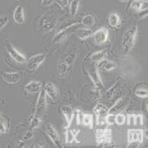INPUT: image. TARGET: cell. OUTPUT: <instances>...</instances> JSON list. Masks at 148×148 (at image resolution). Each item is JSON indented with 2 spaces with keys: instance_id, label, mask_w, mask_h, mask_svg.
I'll return each instance as SVG.
<instances>
[{
  "instance_id": "cell-1",
  "label": "cell",
  "mask_w": 148,
  "mask_h": 148,
  "mask_svg": "<svg viewBox=\"0 0 148 148\" xmlns=\"http://www.w3.org/2000/svg\"><path fill=\"white\" fill-rule=\"evenodd\" d=\"M138 33V27L132 26L124 32L122 37V48L125 53L132 51L136 43Z\"/></svg>"
},
{
  "instance_id": "cell-2",
  "label": "cell",
  "mask_w": 148,
  "mask_h": 148,
  "mask_svg": "<svg viewBox=\"0 0 148 148\" xmlns=\"http://www.w3.org/2000/svg\"><path fill=\"white\" fill-rule=\"evenodd\" d=\"M57 19L53 13H45L40 18L38 22L39 28L43 33H50L55 29Z\"/></svg>"
},
{
  "instance_id": "cell-3",
  "label": "cell",
  "mask_w": 148,
  "mask_h": 148,
  "mask_svg": "<svg viewBox=\"0 0 148 148\" xmlns=\"http://www.w3.org/2000/svg\"><path fill=\"white\" fill-rule=\"evenodd\" d=\"M46 107V94H45L44 89H41V91H39L38 99H37L36 107H35L34 114L41 119L45 113Z\"/></svg>"
},
{
  "instance_id": "cell-4",
  "label": "cell",
  "mask_w": 148,
  "mask_h": 148,
  "mask_svg": "<svg viewBox=\"0 0 148 148\" xmlns=\"http://www.w3.org/2000/svg\"><path fill=\"white\" fill-rule=\"evenodd\" d=\"M46 55L44 53H38L32 55L27 62V69L29 72H33L39 68L45 61Z\"/></svg>"
},
{
  "instance_id": "cell-5",
  "label": "cell",
  "mask_w": 148,
  "mask_h": 148,
  "mask_svg": "<svg viewBox=\"0 0 148 148\" xmlns=\"http://www.w3.org/2000/svg\"><path fill=\"white\" fill-rule=\"evenodd\" d=\"M109 37V31L107 28H101L97 30L95 33H92V39L96 45L101 46L106 43Z\"/></svg>"
},
{
  "instance_id": "cell-6",
  "label": "cell",
  "mask_w": 148,
  "mask_h": 148,
  "mask_svg": "<svg viewBox=\"0 0 148 148\" xmlns=\"http://www.w3.org/2000/svg\"><path fill=\"white\" fill-rule=\"evenodd\" d=\"M1 79L2 82L8 85H16L22 80V75L20 72H7L2 71L1 72Z\"/></svg>"
},
{
  "instance_id": "cell-7",
  "label": "cell",
  "mask_w": 148,
  "mask_h": 148,
  "mask_svg": "<svg viewBox=\"0 0 148 148\" xmlns=\"http://www.w3.org/2000/svg\"><path fill=\"white\" fill-rule=\"evenodd\" d=\"M78 26V23H72L70 26L63 28V29L60 30L58 34L54 37L53 41L55 43H60L61 42V41H64L69 35H70V34H71L73 32H75V30H77Z\"/></svg>"
},
{
  "instance_id": "cell-8",
  "label": "cell",
  "mask_w": 148,
  "mask_h": 148,
  "mask_svg": "<svg viewBox=\"0 0 148 148\" xmlns=\"http://www.w3.org/2000/svg\"><path fill=\"white\" fill-rule=\"evenodd\" d=\"M6 48L11 58H13L16 63L19 64H25L27 63V58L25 56V55L21 53L18 49H16L11 43H6Z\"/></svg>"
},
{
  "instance_id": "cell-9",
  "label": "cell",
  "mask_w": 148,
  "mask_h": 148,
  "mask_svg": "<svg viewBox=\"0 0 148 148\" xmlns=\"http://www.w3.org/2000/svg\"><path fill=\"white\" fill-rule=\"evenodd\" d=\"M45 132L48 138L51 140L53 144L56 146L57 147H61V140H60V136H59L58 131L54 128V127L51 124H48L45 127Z\"/></svg>"
},
{
  "instance_id": "cell-10",
  "label": "cell",
  "mask_w": 148,
  "mask_h": 148,
  "mask_svg": "<svg viewBox=\"0 0 148 148\" xmlns=\"http://www.w3.org/2000/svg\"><path fill=\"white\" fill-rule=\"evenodd\" d=\"M121 95H122V91L120 88V84L119 81L116 82V83L107 91L106 95L108 99L110 100H114L116 101L118 99L121 98Z\"/></svg>"
},
{
  "instance_id": "cell-11",
  "label": "cell",
  "mask_w": 148,
  "mask_h": 148,
  "mask_svg": "<svg viewBox=\"0 0 148 148\" xmlns=\"http://www.w3.org/2000/svg\"><path fill=\"white\" fill-rule=\"evenodd\" d=\"M128 142L138 141L142 143L144 140L143 131L141 129H129L127 132Z\"/></svg>"
},
{
  "instance_id": "cell-12",
  "label": "cell",
  "mask_w": 148,
  "mask_h": 148,
  "mask_svg": "<svg viewBox=\"0 0 148 148\" xmlns=\"http://www.w3.org/2000/svg\"><path fill=\"white\" fill-rule=\"evenodd\" d=\"M128 105V101L125 99L119 98L116 100L114 105L109 109V114H117L121 113L124 109L126 108Z\"/></svg>"
},
{
  "instance_id": "cell-13",
  "label": "cell",
  "mask_w": 148,
  "mask_h": 148,
  "mask_svg": "<svg viewBox=\"0 0 148 148\" xmlns=\"http://www.w3.org/2000/svg\"><path fill=\"white\" fill-rule=\"evenodd\" d=\"M145 9H147V1L145 0H133L129 5V10L134 13Z\"/></svg>"
},
{
  "instance_id": "cell-14",
  "label": "cell",
  "mask_w": 148,
  "mask_h": 148,
  "mask_svg": "<svg viewBox=\"0 0 148 148\" xmlns=\"http://www.w3.org/2000/svg\"><path fill=\"white\" fill-rule=\"evenodd\" d=\"M93 111L97 117V123L101 119H105L106 117L109 114V109L102 103H97Z\"/></svg>"
},
{
  "instance_id": "cell-15",
  "label": "cell",
  "mask_w": 148,
  "mask_h": 148,
  "mask_svg": "<svg viewBox=\"0 0 148 148\" xmlns=\"http://www.w3.org/2000/svg\"><path fill=\"white\" fill-rule=\"evenodd\" d=\"M13 19L15 23L18 25H22L25 23L24 9L21 5H18L15 8L13 13Z\"/></svg>"
},
{
  "instance_id": "cell-16",
  "label": "cell",
  "mask_w": 148,
  "mask_h": 148,
  "mask_svg": "<svg viewBox=\"0 0 148 148\" xmlns=\"http://www.w3.org/2000/svg\"><path fill=\"white\" fill-rule=\"evenodd\" d=\"M61 110L64 117L65 119H66V122L67 124V126L65 128H66V129H68L69 127H70L71 124L72 122H73L74 115H75L74 111L73 109L69 105L62 106Z\"/></svg>"
},
{
  "instance_id": "cell-17",
  "label": "cell",
  "mask_w": 148,
  "mask_h": 148,
  "mask_svg": "<svg viewBox=\"0 0 148 148\" xmlns=\"http://www.w3.org/2000/svg\"><path fill=\"white\" fill-rule=\"evenodd\" d=\"M71 67L70 65H69L63 60L58 62L57 64V70H58L60 77H62V78H67L69 77V75H70L71 70Z\"/></svg>"
},
{
  "instance_id": "cell-18",
  "label": "cell",
  "mask_w": 148,
  "mask_h": 148,
  "mask_svg": "<svg viewBox=\"0 0 148 148\" xmlns=\"http://www.w3.org/2000/svg\"><path fill=\"white\" fill-rule=\"evenodd\" d=\"M96 17L94 14L91 13H87L83 16L81 24L84 28L92 30L96 25Z\"/></svg>"
},
{
  "instance_id": "cell-19",
  "label": "cell",
  "mask_w": 148,
  "mask_h": 148,
  "mask_svg": "<svg viewBox=\"0 0 148 148\" xmlns=\"http://www.w3.org/2000/svg\"><path fill=\"white\" fill-rule=\"evenodd\" d=\"M97 68L99 70H102V71H106L110 72L112 70H115L117 68V65L115 62L110 61V60H108L106 59L102 60L100 63H97Z\"/></svg>"
},
{
  "instance_id": "cell-20",
  "label": "cell",
  "mask_w": 148,
  "mask_h": 148,
  "mask_svg": "<svg viewBox=\"0 0 148 148\" xmlns=\"http://www.w3.org/2000/svg\"><path fill=\"white\" fill-rule=\"evenodd\" d=\"M89 75H90V78L93 81L94 83L95 84L96 87L100 89V87L102 86V82L101 80V77L99 75V72L97 67H92L89 71Z\"/></svg>"
},
{
  "instance_id": "cell-21",
  "label": "cell",
  "mask_w": 148,
  "mask_h": 148,
  "mask_svg": "<svg viewBox=\"0 0 148 148\" xmlns=\"http://www.w3.org/2000/svg\"><path fill=\"white\" fill-rule=\"evenodd\" d=\"M121 20L120 16L115 12H111L108 16V24L112 28H117L120 26Z\"/></svg>"
},
{
  "instance_id": "cell-22",
  "label": "cell",
  "mask_w": 148,
  "mask_h": 148,
  "mask_svg": "<svg viewBox=\"0 0 148 148\" xmlns=\"http://www.w3.org/2000/svg\"><path fill=\"white\" fill-rule=\"evenodd\" d=\"M42 89L41 83L38 81H31L25 86V90L31 93H39Z\"/></svg>"
},
{
  "instance_id": "cell-23",
  "label": "cell",
  "mask_w": 148,
  "mask_h": 148,
  "mask_svg": "<svg viewBox=\"0 0 148 148\" xmlns=\"http://www.w3.org/2000/svg\"><path fill=\"white\" fill-rule=\"evenodd\" d=\"M43 89H44L46 95H48L52 100H56L58 98V91L53 82H48L45 84Z\"/></svg>"
},
{
  "instance_id": "cell-24",
  "label": "cell",
  "mask_w": 148,
  "mask_h": 148,
  "mask_svg": "<svg viewBox=\"0 0 148 148\" xmlns=\"http://www.w3.org/2000/svg\"><path fill=\"white\" fill-rule=\"evenodd\" d=\"M107 56V52L106 50H101L98 51L95 53H92L90 55V60L91 61L94 62V63H99L101 62L102 60L106 59Z\"/></svg>"
},
{
  "instance_id": "cell-25",
  "label": "cell",
  "mask_w": 148,
  "mask_h": 148,
  "mask_svg": "<svg viewBox=\"0 0 148 148\" xmlns=\"http://www.w3.org/2000/svg\"><path fill=\"white\" fill-rule=\"evenodd\" d=\"M80 132V131H75V130H66L65 132V142L66 143H72L73 141H76L78 142L76 137L78 134Z\"/></svg>"
},
{
  "instance_id": "cell-26",
  "label": "cell",
  "mask_w": 148,
  "mask_h": 148,
  "mask_svg": "<svg viewBox=\"0 0 148 148\" xmlns=\"http://www.w3.org/2000/svg\"><path fill=\"white\" fill-rule=\"evenodd\" d=\"M92 30L87 29V28H78L76 30V35L78 38L80 40H85L92 36Z\"/></svg>"
},
{
  "instance_id": "cell-27",
  "label": "cell",
  "mask_w": 148,
  "mask_h": 148,
  "mask_svg": "<svg viewBox=\"0 0 148 148\" xmlns=\"http://www.w3.org/2000/svg\"><path fill=\"white\" fill-rule=\"evenodd\" d=\"M76 51L75 50L71 49L67 52L66 54L65 55V56L64 57L62 60L64 61L66 64H68L69 65H70L71 67H72L74 63H75V58H76Z\"/></svg>"
},
{
  "instance_id": "cell-28",
  "label": "cell",
  "mask_w": 148,
  "mask_h": 148,
  "mask_svg": "<svg viewBox=\"0 0 148 148\" xmlns=\"http://www.w3.org/2000/svg\"><path fill=\"white\" fill-rule=\"evenodd\" d=\"M93 114L82 113L81 123L84 126H87V127H90V129H92V128H93Z\"/></svg>"
},
{
  "instance_id": "cell-29",
  "label": "cell",
  "mask_w": 148,
  "mask_h": 148,
  "mask_svg": "<svg viewBox=\"0 0 148 148\" xmlns=\"http://www.w3.org/2000/svg\"><path fill=\"white\" fill-rule=\"evenodd\" d=\"M80 0H72L69 5V13L71 16H75L78 11Z\"/></svg>"
},
{
  "instance_id": "cell-30",
  "label": "cell",
  "mask_w": 148,
  "mask_h": 148,
  "mask_svg": "<svg viewBox=\"0 0 148 148\" xmlns=\"http://www.w3.org/2000/svg\"><path fill=\"white\" fill-rule=\"evenodd\" d=\"M41 119L39 118V117H36L34 114H33L31 117H30L29 119V125L30 127L32 129H36V128L39 127L40 124H41Z\"/></svg>"
},
{
  "instance_id": "cell-31",
  "label": "cell",
  "mask_w": 148,
  "mask_h": 148,
  "mask_svg": "<svg viewBox=\"0 0 148 148\" xmlns=\"http://www.w3.org/2000/svg\"><path fill=\"white\" fill-rule=\"evenodd\" d=\"M126 122H127V117L122 112L115 114V124H117V125H123Z\"/></svg>"
},
{
  "instance_id": "cell-32",
  "label": "cell",
  "mask_w": 148,
  "mask_h": 148,
  "mask_svg": "<svg viewBox=\"0 0 148 148\" xmlns=\"http://www.w3.org/2000/svg\"><path fill=\"white\" fill-rule=\"evenodd\" d=\"M7 131V124L4 117L0 114V133H5Z\"/></svg>"
},
{
  "instance_id": "cell-33",
  "label": "cell",
  "mask_w": 148,
  "mask_h": 148,
  "mask_svg": "<svg viewBox=\"0 0 148 148\" xmlns=\"http://www.w3.org/2000/svg\"><path fill=\"white\" fill-rule=\"evenodd\" d=\"M135 95L136 96L139 98H147L148 91L147 89H136L135 91Z\"/></svg>"
},
{
  "instance_id": "cell-34",
  "label": "cell",
  "mask_w": 148,
  "mask_h": 148,
  "mask_svg": "<svg viewBox=\"0 0 148 148\" xmlns=\"http://www.w3.org/2000/svg\"><path fill=\"white\" fill-rule=\"evenodd\" d=\"M8 21H9V18L6 15L0 16V31L7 25Z\"/></svg>"
},
{
  "instance_id": "cell-35",
  "label": "cell",
  "mask_w": 148,
  "mask_h": 148,
  "mask_svg": "<svg viewBox=\"0 0 148 148\" xmlns=\"http://www.w3.org/2000/svg\"><path fill=\"white\" fill-rule=\"evenodd\" d=\"M105 122L107 124H108V125H113L114 124H115V114H108L105 118Z\"/></svg>"
},
{
  "instance_id": "cell-36",
  "label": "cell",
  "mask_w": 148,
  "mask_h": 148,
  "mask_svg": "<svg viewBox=\"0 0 148 148\" xmlns=\"http://www.w3.org/2000/svg\"><path fill=\"white\" fill-rule=\"evenodd\" d=\"M92 97H93L94 100H98L100 98V92H99V89L95 87V90H93L92 91Z\"/></svg>"
},
{
  "instance_id": "cell-37",
  "label": "cell",
  "mask_w": 148,
  "mask_h": 148,
  "mask_svg": "<svg viewBox=\"0 0 148 148\" xmlns=\"http://www.w3.org/2000/svg\"><path fill=\"white\" fill-rule=\"evenodd\" d=\"M135 117L136 115H134V114H131V115L128 116L127 124L129 125H132V124H135Z\"/></svg>"
},
{
  "instance_id": "cell-38",
  "label": "cell",
  "mask_w": 148,
  "mask_h": 148,
  "mask_svg": "<svg viewBox=\"0 0 148 148\" xmlns=\"http://www.w3.org/2000/svg\"><path fill=\"white\" fill-rule=\"evenodd\" d=\"M55 0H41V5L43 6H49L55 2Z\"/></svg>"
},
{
  "instance_id": "cell-39",
  "label": "cell",
  "mask_w": 148,
  "mask_h": 148,
  "mask_svg": "<svg viewBox=\"0 0 148 148\" xmlns=\"http://www.w3.org/2000/svg\"><path fill=\"white\" fill-rule=\"evenodd\" d=\"M128 145L127 147L129 148H136V147H138L139 145H140V142H138V141H133V142H128Z\"/></svg>"
},
{
  "instance_id": "cell-40",
  "label": "cell",
  "mask_w": 148,
  "mask_h": 148,
  "mask_svg": "<svg viewBox=\"0 0 148 148\" xmlns=\"http://www.w3.org/2000/svg\"><path fill=\"white\" fill-rule=\"evenodd\" d=\"M55 1H56L58 4L60 5V6H62V8H65L67 6V0H55Z\"/></svg>"
},
{
  "instance_id": "cell-41",
  "label": "cell",
  "mask_w": 148,
  "mask_h": 148,
  "mask_svg": "<svg viewBox=\"0 0 148 148\" xmlns=\"http://www.w3.org/2000/svg\"><path fill=\"white\" fill-rule=\"evenodd\" d=\"M32 137H33L32 132L29 131H27V132L25 134L24 138H24L25 140H29L31 139Z\"/></svg>"
},
{
  "instance_id": "cell-42",
  "label": "cell",
  "mask_w": 148,
  "mask_h": 148,
  "mask_svg": "<svg viewBox=\"0 0 148 148\" xmlns=\"http://www.w3.org/2000/svg\"><path fill=\"white\" fill-rule=\"evenodd\" d=\"M120 1H127V0H120Z\"/></svg>"
},
{
  "instance_id": "cell-43",
  "label": "cell",
  "mask_w": 148,
  "mask_h": 148,
  "mask_svg": "<svg viewBox=\"0 0 148 148\" xmlns=\"http://www.w3.org/2000/svg\"><path fill=\"white\" fill-rule=\"evenodd\" d=\"M17 1H24V0H17Z\"/></svg>"
}]
</instances>
